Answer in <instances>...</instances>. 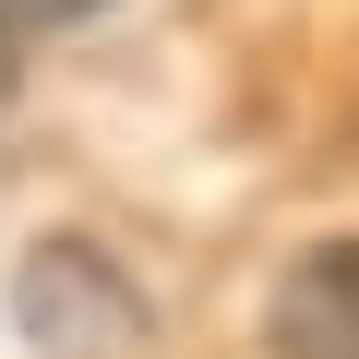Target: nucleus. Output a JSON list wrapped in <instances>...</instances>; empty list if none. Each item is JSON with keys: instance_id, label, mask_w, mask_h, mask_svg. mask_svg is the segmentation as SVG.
<instances>
[{"instance_id": "obj_3", "label": "nucleus", "mask_w": 359, "mask_h": 359, "mask_svg": "<svg viewBox=\"0 0 359 359\" xmlns=\"http://www.w3.org/2000/svg\"><path fill=\"white\" fill-rule=\"evenodd\" d=\"M96 13H108V0H0L13 36H25V25H96Z\"/></svg>"}, {"instance_id": "obj_2", "label": "nucleus", "mask_w": 359, "mask_h": 359, "mask_svg": "<svg viewBox=\"0 0 359 359\" xmlns=\"http://www.w3.org/2000/svg\"><path fill=\"white\" fill-rule=\"evenodd\" d=\"M264 347L276 359H359V240H323V252H299L276 276Z\"/></svg>"}, {"instance_id": "obj_1", "label": "nucleus", "mask_w": 359, "mask_h": 359, "mask_svg": "<svg viewBox=\"0 0 359 359\" xmlns=\"http://www.w3.org/2000/svg\"><path fill=\"white\" fill-rule=\"evenodd\" d=\"M13 335L36 359H132L156 335V311H144V287H132L120 252H96L84 228H60V240H36L13 264Z\"/></svg>"}, {"instance_id": "obj_4", "label": "nucleus", "mask_w": 359, "mask_h": 359, "mask_svg": "<svg viewBox=\"0 0 359 359\" xmlns=\"http://www.w3.org/2000/svg\"><path fill=\"white\" fill-rule=\"evenodd\" d=\"M0 96H13V25H0Z\"/></svg>"}]
</instances>
